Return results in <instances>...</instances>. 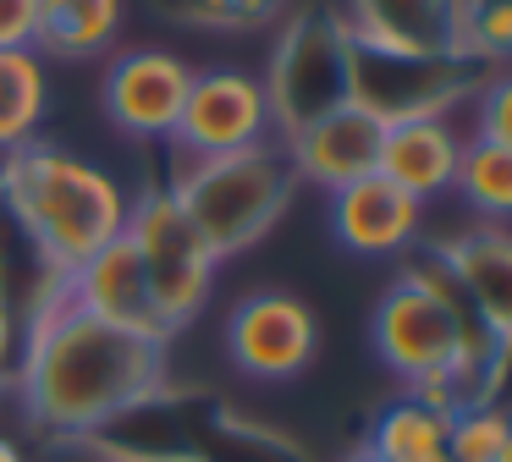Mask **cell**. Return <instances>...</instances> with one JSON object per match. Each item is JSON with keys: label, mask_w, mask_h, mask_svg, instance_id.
<instances>
[{"label": "cell", "mask_w": 512, "mask_h": 462, "mask_svg": "<svg viewBox=\"0 0 512 462\" xmlns=\"http://www.w3.org/2000/svg\"><path fill=\"white\" fill-rule=\"evenodd\" d=\"M446 435H452V413L419 402V396H402L375 418L369 451L380 462H446Z\"/></svg>", "instance_id": "cell-19"}, {"label": "cell", "mask_w": 512, "mask_h": 462, "mask_svg": "<svg viewBox=\"0 0 512 462\" xmlns=\"http://www.w3.org/2000/svg\"><path fill=\"white\" fill-rule=\"evenodd\" d=\"M193 88V66L171 50H122L105 66L100 105L116 132L138 143H171Z\"/></svg>", "instance_id": "cell-10"}, {"label": "cell", "mask_w": 512, "mask_h": 462, "mask_svg": "<svg viewBox=\"0 0 512 462\" xmlns=\"http://www.w3.org/2000/svg\"><path fill=\"white\" fill-rule=\"evenodd\" d=\"M347 50H353V39H347L342 17H331V11H292L281 22V39L270 50L265 77H259L270 99V127L281 132V143H292L314 121L353 105Z\"/></svg>", "instance_id": "cell-5"}, {"label": "cell", "mask_w": 512, "mask_h": 462, "mask_svg": "<svg viewBox=\"0 0 512 462\" xmlns=\"http://www.w3.org/2000/svg\"><path fill=\"white\" fill-rule=\"evenodd\" d=\"M0 462H23V451H17V440L0 435Z\"/></svg>", "instance_id": "cell-25"}, {"label": "cell", "mask_w": 512, "mask_h": 462, "mask_svg": "<svg viewBox=\"0 0 512 462\" xmlns=\"http://www.w3.org/2000/svg\"><path fill=\"white\" fill-rule=\"evenodd\" d=\"M342 28L391 55H468L463 0H347Z\"/></svg>", "instance_id": "cell-12"}, {"label": "cell", "mask_w": 512, "mask_h": 462, "mask_svg": "<svg viewBox=\"0 0 512 462\" xmlns=\"http://www.w3.org/2000/svg\"><path fill=\"white\" fill-rule=\"evenodd\" d=\"M270 132L276 127H270L265 83L243 66H210V72H193L171 149L182 160H221V154H243L270 143Z\"/></svg>", "instance_id": "cell-8"}, {"label": "cell", "mask_w": 512, "mask_h": 462, "mask_svg": "<svg viewBox=\"0 0 512 462\" xmlns=\"http://www.w3.org/2000/svg\"><path fill=\"white\" fill-rule=\"evenodd\" d=\"M171 193L188 209L215 259H232V253H248L287 215L292 193H298V171H292L287 149L259 143V149L221 154V160H188Z\"/></svg>", "instance_id": "cell-4"}, {"label": "cell", "mask_w": 512, "mask_h": 462, "mask_svg": "<svg viewBox=\"0 0 512 462\" xmlns=\"http://www.w3.org/2000/svg\"><path fill=\"white\" fill-rule=\"evenodd\" d=\"M166 374V341L105 325L67 297V275L56 281V308H39L28 330L23 396L34 424L56 435H89L111 418L144 407Z\"/></svg>", "instance_id": "cell-1"}, {"label": "cell", "mask_w": 512, "mask_h": 462, "mask_svg": "<svg viewBox=\"0 0 512 462\" xmlns=\"http://www.w3.org/2000/svg\"><path fill=\"white\" fill-rule=\"evenodd\" d=\"M127 242H133L138 264H144L149 297H155V314L166 330H182L188 319L204 314L215 292V253L199 237V226L188 220V209L177 204L171 187H149L144 198H133L127 209Z\"/></svg>", "instance_id": "cell-6"}, {"label": "cell", "mask_w": 512, "mask_h": 462, "mask_svg": "<svg viewBox=\"0 0 512 462\" xmlns=\"http://www.w3.org/2000/svg\"><path fill=\"white\" fill-rule=\"evenodd\" d=\"M452 187L463 193L468 209H479V215H490V220L512 215V149H496V143L468 138L463 154H457Z\"/></svg>", "instance_id": "cell-20"}, {"label": "cell", "mask_w": 512, "mask_h": 462, "mask_svg": "<svg viewBox=\"0 0 512 462\" xmlns=\"http://www.w3.org/2000/svg\"><path fill=\"white\" fill-rule=\"evenodd\" d=\"M424 204H413L402 187H391L380 171L358 176V182L336 187L331 193V237L342 242L358 259H386V253H402L413 237H419Z\"/></svg>", "instance_id": "cell-13"}, {"label": "cell", "mask_w": 512, "mask_h": 462, "mask_svg": "<svg viewBox=\"0 0 512 462\" xmlns=\"http://www.w3.org/2000/svg\"><path fill=\"white\" fill-rule=\"evenodd\" d=\"M6 330H12V308H6V297H0V347H6Z\"/></svg>", "instance_id": "cell-26"}, {"label": "cell", "mask_w": 512, "mask_h": 462, "mask_svg": "<svg viewBox=\"0 0 512 462\" xmlns=\"http://www.w3.org/2000/svg\"><path fill=\"white\" fill-rule=\"evenodd\" d=\"M347 72H353V105L391 127V121L452 116V105H463L485 88L490 66L474 55H391L353 39Z\"/></svg>", "instance_id": "cell-7"}, {"label": "cell", "mask_w": 512, "mask_h": 462, "mask_svg": "<svg viewBox=\"0 0 512 462\" xmlns=\"http://www.w3.org/2000/svg\"><path fill=\"white\" fill-rule=\"evenodd\" d=\"M512 457V424L507 407L474 402L452 413V435H446V462H507Z\"/></svg>", "instance_id": "cell-21"}, {"label": "cell", "mask_w": 512, "mask_h": 462, "mask_svg": "<svg viewBox=\"0 0 512 462\" xmlns=\"http://www.w3.org/2000/svg\"><path fill=\"white\" fill-rule=\"evenodd\" d=\"M507 462H512V457H507Z\"/></svg>", "instance_id": "cell-29"}, {"label": "cell", "mask_w": 512, "mask_h": 462, "mask_svg": "<svg viewBox=\"0 0 512 462\" xmlns=\"http://www.w3.org/2000/svg\"><path fill=\"white\" fill-rule=\"evenodd\" d=\"M474 138L512 149V72H490L485 88L474 94Z\"/></svg>", "instance_id": "cell-23"}, {"label": "cell", "mask_w": 512, "mask_h": 462, "mask_svg": "<svg viewBox=\"0 0 512 462\" xmlns=\"http://www.w3.org/2000/svg\"><path fill=\"white\" fill-rule=\"evenodd\" d=\"M50 110V72L39 50H0V154L34 143Z\"/></svg>", "instance_id": "cell-18"}, {"label": "cell", "mask_w": 512, "mask_h": 462, "mask_svg": "<svg viewBox=\"0 0 512 462\" xmlns=\"http://www.w3.org/2000/svg\"><path fill=\"white\" fill-rule=\"evenodd\" d=\"M457 154H463V138L452 132L446 116H424V121H391L386 138H380V165L391 187L413 198V204H430V198L452 193L457 176Z\"/></svg>", "instance_id": "cell-16"}, {"label": "cell", "mask_w": 512, "mask_h": 462, "mask_svg": "<svg viewBox=\"0 0 512 462\" xmlns=\"http://www.w3.org/2000/svg\"><path fill=\"white\" fill-rule=\"evenodd\" d=\"M380 138H386V121H375L358 105H342L336 116L298 132L287 143V160L298 171V182H314L325 193H336V187L358 182V176H369L380 165Z\"/></svg>", "instance_id": "cell-15"}, {"label": "cell", "mask_w": 512, "mask_h": 462, "mask_svg": "<svg viewBox=\"0 0 512 462\" xmlns=\"http://www.w3.org/2000/svg\"><path fill=\"white\" fill-rule=\"evenodd\" d=\"M0 198L39 248L50 275H72L127 231V187L94 160L50 143H23L0 165Z\"/></svg>", "instance_id": "cell-2"}, {"label": "cell", "mask_w": 512, "mask_h": 462, "mask_svg": "<svg viewBox=\"0 0 512 462\" xmlns=\"http://www.w3.org/2000/svg\"><path fill=\"white\" fill-rule=\"evenodd\" d=\"M441 270L457 286L463 308L496 347H512V231L474 226L463 237L441 242Z\"/></svg>", "instance_id": "cell-11"}, {"label": "cell", "mask_w": 512, "mask_h": 462, "mask_svg": "<svg viewBox=\"0 0 512 462\" xmlns=\"http://www.w3.org/2000/svg\"><path fill=\"white\" fill-rule=\"evenodd\" d=\"M39 0H0V50H34Z\"/></svg>", "instance_id": "cell-24"}, {"label": "cell", "mask_w": 512, "mask_h": 462, "mask_svg": "<svg viewBox=\"0 0 512 462\" xmlns=\"http://www.w3.org/2000/svg\"><path fill=\"white\" fill-rule=\"evenodd\" d=\"M314 347H320V319L292 292H254L226 319V358L248 380H265V385L298 380L314 363Z\"/></svg>", "instance_id": "cell-9"}, {"label": "cell", "mask_w": 512, "mask_h": 462, "mask_svg": "<svg viewBox=\"0 0 512 462\" xmlns=\"http://www.w3.org/2000/svg\"><path fill=\"white\" fill-rule=\"evenodd\" d=\"M369 341H375L380 363L413 385L408 396L441 407V413L446 385H479L490 369L485 358L496 347L463 308L457 286L446 281L441 259L413 264L402 281L386 286V297L375 303V319H369Z\"/></svg>", "instance_id": "cell-3"}, {"label": "cell", "mask_w": 512, "mask_h": 462, "mask_svg": "<svg viewBox=\"0 0 512 462\" xmlns=\"http://www.w3.org/2000/svg\"><path fill=\"white\" fill-rule=\"evenodd\" d=\"M67 297L83 314L105 319V325L138 330V336H149V341H171V330L160 325V314H155V297H149L144 264H138V253L127 237H116L111 248H100L89 264H78V270L67 275Z\"/></svg>", "instance_id": "cell-14"}, {"label": "cell", "mask_w": 512, "mask_h": 462, "mask_svg": "<svg viewBox=\"0 0 512 462\" xmlns=\"http://www.w3.org/2000/svg\"><path fill=\"white\" fill-rule=\"evenodd\" d=\"M347 462H380V457H375V451L364 446V451H353V457H347Z\"/></svg>", "instance_id": "cell-27"}, {"label": "cell", "mask_w": 512, "mask_h": 462, "mask_svg": "<svg viewBox=\"0 0 512 462\" xmlns=\"http://www.w3.org/2000/svg\"><path fill=\"white\" fill-rule=\"evenodd\" d=\"M122 33V0H39L34 50L56 61H89Z\"/></svg>", "instance_id": "cell-17"}, {"label": "cell", "mask_w": 512, "mask_h": 462, "mask_svg": "<svg viewBox=\"0 0 512 462\" xmlns=\"http://www.w3.org/2000/svg\"><path fill=\"white\" fill-rule=\"evenodd\" d=\"M155 11L188 28H265L287 11V0H155Z\"/></svg>", "instance_id": "cell-22"}, {"label": "cell", "mask_w": 512, "mask_h": 462, "mask_svg": "<svg viewBox=\"0 0 512 462\" xmlns=\"http://www.w3.org/2000/svg\"><path fill=\"white\" fill-rule=\"evenodd\" d=\"M507 424H512V407H507Z\"/></svg>", "instance_id": "cell-28"}]
</instances>
